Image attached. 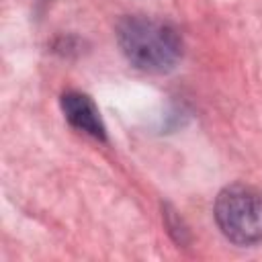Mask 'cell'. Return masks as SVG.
Returning <instances> with one entry per match:
<instances>
[{
    "label": "cell",
    "instance_id": "6da1fadb",
    "mask_svg": "<svg viewBox=\"0 0 262 262\" xmlns=\"http://www.w3.org/2000/svg\"><path fill=\"white\" fill-rule=\"evenodd\" d=\"M117 41L125 59L147 74H166L182 57V41L176 29L156 18H123L117 27Z\"/></svg>",
    "mask_w": 262,
    "mask_h": 262
},
{
    "label": "cell",
    "instance_id": "3957f363",
    "mask_svg": "<svg viewBox=\"0 0 262 262\" xmlns=\"http://www.w3.org/2000/svg\"><path fill=\"white\" fill-rule=\"evenodd\" d=\"M61 111L72 127H76L78 131H82L94 139L106 141V127H104L100 113L90 96L70 90L61 96Z\"/></svg>",
    "mask_w": 262,
    "mask_h": 262
},
{
    "label": "cell",
    "instance_id": "7a4b0ae2",
    "mask_svg": "<svg viewBox=\"0 0 262 262\" xmlns=\"http://www.w3.org/2000/svg\"><path fill=\"white\" fill-rule=\"evenodd\" d=\"M215 221L235 246L262 242V190L248 184L225 186L215 201Z\"/></svg>",
    "mask_w": 262,
    "mask_h": 262
}]
</instances>
